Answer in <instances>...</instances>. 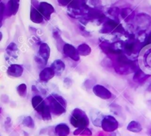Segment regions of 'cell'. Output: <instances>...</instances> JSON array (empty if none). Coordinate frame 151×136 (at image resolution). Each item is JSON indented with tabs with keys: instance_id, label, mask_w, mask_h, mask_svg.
Returning <instances> with one entry per match:
<instances>
[{
	"instance_id": "1",
	"label": "cell",
	"mask_w": 151,
	"mask_h": 136,
	"mask_svg": "<svg viewBox=\"0 0 151 136\" xmlns=\"http://www.w3.org/2000/svg\"><path fill=\"white\" fill-rule=\"evenodd\" d=\"M49 107L51 113L56 116H60L66 112V101L61 96L52 94L48 97Z\"/></svg>"
},
{
	"instance_id": "2",
	"label": "cell",
	"mask_w": 151,
	"mask_h": 136,
	"mask_svg": "<svg viewBox=\"0 0 151 136\" xmlns=\"http://www.w3.org/2000/svg\"><path fill=\"white\" fill-rule=\"evenodd\" d=\"M70 122L76 128L87 127L89 124L88 116L81 109H75L70 116Z\"/></svg>"
},
{
	"instance_id": "3",
	"label": "cell",
	"mask_w": 151,
	"mask_h": 136,
	"mask_svg": "<svg viewBox=\"0 0 151 136\" xmlns=\"http://www.w3.org/2000/svg\"><path fill=\"white\" fill-rule=\"evenodd\" d=\"M101 127L106 132H114L119 127L117 120L112 116H106L102 121Z\"/></svg>"
},
{
	"instance_id": "4",
	"label": "cell",
	"mask_w": 151,
	"mask_h": 136,
	"mask_svg": "<svg viewBox=\"0 0 151 136\" xmlns=\"http://www.w3.org/2000/svg\"><path fill=\"white\" fill-rule=\"evenodd\" d=\"M63 54L66 57H69L74 61H78L80 60V54L78 49L75 48L73 45L69 44H64L63 46Z\"/></svg>"
},
{
	"instance_id": "5",
	"label": "cell",
	"mask_w": 151,
	"mask_h": 136,
	"mask_svg": "<svg viewBox=\"0 0 151 136\" xmlns=\"http://www.w3.org/2000/svg\"><path fill=\"white\" fill-rule=\"evenodd\" d=\"M38 10L47 20H50L51 15L55 12L54 7L51 4L46 1H41L39 3Z\"/></svg>"
},
{
	"instance_id": "6",
	"label": "cell",
	"mask_w": 151,
	"mask_h": 136,
	"mask_svg": "<svg viewBox=\"0 0 151 136\" xmlns=\"http://www.w3.org/2000/svg\"><path fill=\"white\" fill-rule=\"evenodd\" d=\"M32 107L36 110L40 114H42L44 111L47 109L48 105H46L44 99L41 96H35L32 99Z\"/></svg>"
},
{
	"instance_id": "7",
	"label": "cell",
	"mask_w": 151,
	"mask_h": 136,
	"mask_svg": "<svg viewBox=\"0 0 151 136\" xmlns=\"http://www.w3.org/2000/svg\"><path fill=\"white\" fill-rule=\"evenodd\" d=\"M93 92L99 98L108 100L111 98V93L109 89L102 85H96L93 87Z\"/></svg>"
},
{
	"instance_id": "8",
	"label": "cell",
	"mask_w": 151,
	"mask_h": 136,
	"mask_svg": "<svg viewBox=\"0 0 151 136\" xmlns=\"http://www.w3.org/2000/svg\"><path fill=\"white\" fill-rule=\"evenodd\" d=\"M136 24L141 30H144V28H147L151 24V17L146 13H140L135 18Z\"/></svg>"
},
{
	"instance_id": "9",
	"label": "cell",
	"mask_w": 151,
	"mask_h": 136,
	"mask_svg": "<svg viewBox=\"0 0 151 136\" xmlns=\"http://www.w3.org/2000/svg\"><path fill=\"white\" fill-rule=\"evenodd\" d=\"M19 4L16 0H10L5 7V14L7 16H14L19 10Z\"/></svg>"
},
{
	"instance_id": "10",
	"label": "cell",
	"mask_w": 151,
	"mask_h": 136,
	"mask_svg": "<svg viewBox=\"0 0 151 136\" xmlns=\"http://www.w3.org/2000/svg\"><path fill=\"white\" fill-rule=\"evenodd\" d=\"M24 72V69L21 65L12 64L8 67L7 73L9 76L13 77H19L22 75Z\"/></svg>"
},
{
	"instance_id": "11",
	"label": "cell",
	"mask_w": 151,
	"mask_h": 136,
	"mask_svg": "<svg viewBox=\"0 0 151 136\" xmlns=\"http://www.w3.org/2000/svg\"><path fill=\"white\" fill-rule=\"evenodd\" d=\"M55 75L54 70L51 67L44 68L39 74V79L42 82H48Z\"/></svg>"
},
{
	"instance_id": "12",
	"label": "cell",
	"mask_w": 151,
	"mask_h": 136,
	"mask_svg": "<svg viewBox=\"0 0 151 136\" xmlns=\"http://www.w3.org/2000/svg\"><path fill=\"white\" fill-rule=\"evenodd\" d=\"M38 55L44 59L46 62L48 61L50 56V48L48 44L46 43H42L40 44Z\"/></svg>"
},
{
	"instance_id": "13",
	"label": "cell",
	"mask_w": 151,
	"mask_h": 136,
	"mask_svg": "<svg viewBox=\"0 0 151 136\" xmlns=\"http://www.w3.org/2000/svg\"><path fill=\"white\" fill-rule=\"evenodd\" d=\"M51 68L54 70L55 75L60 76L61 74L64 72L66 66H65V63L61 60H55L52 63Z\"/></svg>"
},
{
	"instance_id": "14",
	"label": "cell",
	"mask_w": 151,
	"mask_h": 136,
	"mask_svg": "<svg viewBox=\"0 0 151 136\" xmlns=\"http://www.w3.org/2000/svg\"><path fill=\"white\" fill-rule=\"evenodd\" d=\"M56 135L58 136H68L70 133V129L66 124H59L55 128Z\"/></svg>"
},
{
	"instance_id": "15",
	"label": "cell",
	"mask_w": 151,
	"mask_h": 136,
	"mask_svg": "<svg viewBox=\"0 0 151 136\" xmlns=\"http://www.w3.org/2000/svg\"><path fill=\"white\" fill-rule=\"evenodd\" d=\"M30 19L32 22L36 24H40L43 21L44 16H42L39 10L35 7H32L30 10Z\"/></svg>"
},
{
	"instance_id": "16",
	"label": "cell",
	"mask_w": 151,
	"mask_h": 136,
	"mask_svg": "<svg viewBox=\"0 0 151 136\" xmlns=\"http://www.w3.org/2000/svg\"><path fill=\"white\" fill-rule=\"evenodd\" d=\"M91 117L92 119V122L95 126L100 127L101 126L102 121H103L104 116L101 113V112L98 111V110H93L91 112Z\"/></svg>"
},
{
	"instance_id": "17",
	"label": "cell",
	"mask_w": 151,
	"mask_h": 136,
	"mask_svg": "<svg viewBox=\"0 0 151 136\" xmlns=\"http://www.w3.org/2000/svg\"><path fill=\"white\" fill-rule=\"evenodd\" d=\"M78 52L80 55L88 56L91 52V49L87 44H81L78 46Z\"/></svg>"
},
{
	"instance_id": "18",
	"label": "cell",
	"mask_w": 151,
	"mask_h": 136,
	"mask_svg": "<svg viewBox=\"0 0 151 136\" xmlns=\"http://www.w3.org/2000/svg\"><path fill=\"white\" fill-rule=\"evenodd\" d=\"M127 129H128V130L133 132H139L142 130V127L139 122H136V121H132L128 124Z\"/></svg>"
},
{
	"instance_id": "19",
	"label": "cell",
	"mask_w": 151,
	"mask_h": 136,
	"mask_svg": "<svg viewBox=\"0 0 151 136\" xmlns=\"http://www.w3.org/2000/svg\"><path fill=\"white\" fill-rule=\"evenodd\" d=\"M18 51V47L15 43H10L6 49V52L9 56L12 57H16V52Z\"/></svg>"
},
{
	"instance_id": "20",
	"label": "cell",
	"mask_w": 151,
	"mask_h": 136,
	"mask_svg": "<svg viewBox=\"0 0 151 136\" xmlns=\"http://www.w3.org/2000/svg\"><path fill=\"white\" fill-rule=\"evenodd\" d=\"M120 15L124 20L128 21L134 16V12L130 8H124L120 11Z\"/></svg>"
},
{
	"instance_id": "21",
	"label": "cell",
	"mask_w": 151,
	"mask_h": 136,
	"mask_svg": "<svg viewBox=\"0 0 151 136\" xmlns=\"http://www.w3.org/2000/svg\"><path fill=\"white\" fill-rule=\"evenodd\" d=\"M123 50L128 54L134 53L136 50V44L134 42H128L123 45Z\"/></svg>"
},
{
	"instance_id": "22",
	"label": "cell",
	"mask_w": 151,
	"mask_h": 136,
	"mask_svg": "<svg viewBox=\"0 0 151 136\" xmlns=\"http://www.w3.org/2000/svg\"><path fill=\"white\" fill-rule=\"evenodd\" d=\"M149 75H147L146 74H145L141 69H138V70L136 72L134 76V81H142V80H145V79H147V77H149Z\"/></svg>"
},
{
	"instance_id": "23",
	"label": "cell",
	"mask_w": 151,
	"mask_h": 136,
	"mask_svg": "<svg viewBox=\"0 0 151 136\" xmlns=\"http://www.w3.org/2000/svg\"><path fill=\"white\" fill-rule=\"evenodd\" d=\"M74 135H91V132L89 129L87 127L84 128H78L74 132Z\"/></svg>"
},
{
	"instance_id": "24",
	"label": "cell",
	"mask_w": 151,
	"mask_h": 136,
	"mask_svg": "<svg viewBox=\"0 0 151 136\" xmlns=\"http://www.w3.org/2000/svg\"><path fill=\"white\" fill-rule=\"evenodd\" d=\"M16 90H17V92L21 97H25L27 94V85L24 83L20 84L19 86L16 88Z\"/></svg>"
},
{
	"instance_id": "25",
	"label": "cell",
	"mask_w": 151,
	"mask_h": 136,
	"mask_svg": "<svg viewBox=\"0 0 151 136\" xmlns=\"http://www.w3.org/2000/svg\"><path fill=\"white\" fill-rule=\"evenodd\" d=\"M23 125L29 128H33L35 127V123L33 122V119L30 116H27V117L24 118L23 121Z\"/></svg>"
},
{
	"instance_id": "26",
	"label": "cell",
	"mask_w": 151,
	"mask_h": 136,
	"mask_svg": "<svg viewBox=\"0 0 151 136\" xmlns=\"http://www.w3.org/2000/svg\"><path fill=\"white\" fill-rule=\"evenodd\" d=\"M108 13H109L110 16H114V17H116L118 16V15L120 14V11H119V9L117 8V7H112V8H110L108 11Z\"/></svg>"
},
{
	"instance_id": "27",
	"label": "cell",
	"mask_w": 151,
	"mask_h": 136,
	"mask_svg": "<svg viewBox=\"0 0 151 136\" xmlns=\"http://www.w3.org/2000/svg\"><path fill=\"white\" fill-rule=\"evenodd\" d=\"M5 13V5L4 3L0 2V22H1L4 14Z\"/></svg>"
},
{
	"instance_id": "28",
	"label": "cell",
	"mask_w": 151,
	"mask_h": 136,
	"mask_svg": "<svg viewBox=\"0 0 151 136\" xmlns=\"http://www.w3.org/2000/svg\"><path fill=\"white\" fill-rule=\"evenodd\" d=\"M147 63L149 67L151 68V52L146 53V63Z\"/></svg>"
},
{
	"instance_id": "29",
	"label": "cell",
	"mask_w": 151,
	"mask_h": 136,
	"mask_svg": "<svg viewBox=\"0 0 151 136\" xmlns=\"http://www.w3.org/2000/svg\"><path fill=\"white\" fill-rule=\"evenodd\" d=\"M72 1V0H58V1L59 4L62 6L69 5Z\"/></svg>"
},
{
	"instance_id": "30",
	"label": "cell",
	"mask_w": 151,
	"mask_h": 136,
	"mask_svg": "<svg viewBox=\"0 0 151 136\" xmlns=\"http://www.w3.org/2000/svg\"><path fill=\"white\" fill-rule=\"evenodd\" d=\"M63 83L66 86L68 87H71V85H72V79L70 78H68L66 77L64 79H63Z\"/></svg>"
},
{
	"instance_id": "31",
	"label": "cell",
	"mask_w": 151,
	"mask_h": 136,
	"mask_svg": "<svg viewBox=\"0 0 151 136\" xmlns=\"http://www.w3.org/2000/svg\"><path fill=\"white\" fill-rule=\"evenodd\" d=\"M111 136H121V135L118 131L117 132H116V131H114V132H112V133L111 134Z\"/></svg>"
},
{
	"instance_id": "32",
	"label": "cell",
	"mask_w": 151,
	"mask_h": 136,
	"mask_svg": "<svg viewBox=\"0 0 151 136\" xmlns=\"http://www.w3.org/2000/svg\"><path fill=\"white\" fill-rule=\"evenodd\" d=\"M1 39H2V33L0 32V41H1Z\"/></svg>"
},
{
	"instance_id": "33",
	"label": "cell",
	"mask_w": 151,
	"mask_h": 136,
	"mask_svg": "<svg viewBox=\"0 0 151 136\" xmlns=\"http://www.w3.org/2000/svg\"><path fill=\"white\" fill-rule=\"evenodd\" d=\"M1 22H0V27H1Z\"/></svg>"
},
{
	"instance_id": "34",
	"label": "cell",
	"mask_w": 151,
	"mask_h": 136,
	"mask_svg": "<svg viewBox=\"0 0 151 136\" xmlns=\"http://www.w3.org/2000/svg\"><path fill=\"white\" fill-rule=\"evenodd\" d=\"M16 1H19H19H20V0H16Z\"/></svg>"
},
{
	"instance_id": "35",
	"label": "cell",
	"mask_w": 151,
	"mask_h": 136,
	"mask_svg": "<svg viewBox=\"0 0 151 136\" xmlns=\"http://www.w3.org/2000/svg\"><path fill=\"white\" fill-rule=\"evenodd\" d=\"M0 2H1V1H0Z\"/></svg>"
},
{
	"instance_id": "36",
	"label": "cell",
	"mask_w": 151,
	"mask_h": 136,
	"mask_svg": "<svg viewBox=\"0 0 151 136\" xmlns=\"http://www.w3.org/2000/svg\"><path fill=\"white\" fill-rule=\"evenodd\" d=\"M0 1H1V0H0Z\"/></svg>"
}]
</instances>
